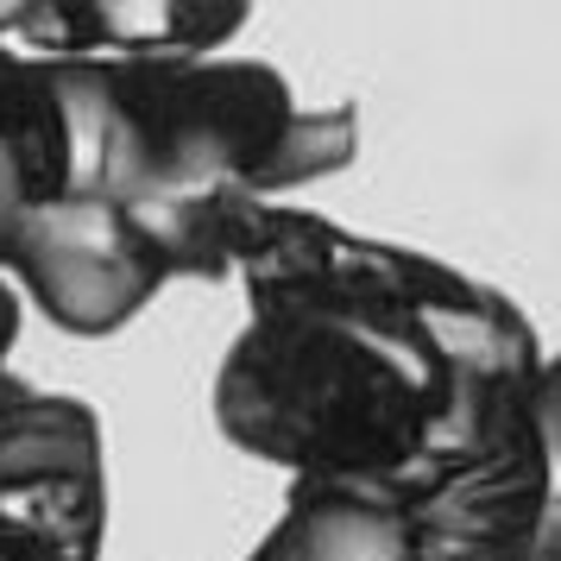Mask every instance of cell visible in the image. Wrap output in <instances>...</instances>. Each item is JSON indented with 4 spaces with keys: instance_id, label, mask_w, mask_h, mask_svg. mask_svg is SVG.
Wrapping results in <instances>:
<instances>
[{
    "instance_id": "6da1fadb",
    "label": "cell",
    "mask_w": 561,
    "mask_h": 561,
    "mask_svg": "<svg viewBox=\"0 0 561 561\" xmlns=\"http://www.w3.org/2000/svg\"><path fill=\"white\" fill-rule=\"evenodd\" d=\"M215 373V430L284 492L416 517L530 455L542 341L499 284L278 203Z\"/></svg>"
},
{
    "instance_id": "7a4b0ae2",
    "label": "cell",
    "mask_w": 561,
    "mask_h": 561,
    "mask_svg": "<svg viewBox=\"0 0 561 561\" xmlns=\"http://www.w3.org/2000/svg\"><path fill=\"white\" fill-rule=\"evenodd\" d=\"M107 556V448L102 416L64 398L0 391V561H102Z\"/></svg>"
},
{
    "instance_id": "3957f363",
    "label": "cell",
    "mask_w": 561,
    "mask_h": 561,
    "mask_svg": "<svg viewBox=\"0 0 561 561\" xmlns=\"http://www.w3.org/2000/svg\"><path fill=\"white\" fill-rule=\"evenodd\" d=\"M0 272L20 290V304L45 309V322L77 341L121 334L171 284L152 247L139 240V228L95 196L26 203L0 253Z\"/></svg>"
},
{
    "instance_id": "277c9868",
    "label": "cell",
    "mask_w": 561,
    "mask_h": 561,
    "mask_svg": "<svg viewBox=\"0 0 561 561\" xmlns=\"http://www.w3.org/2000/svg\"><path fill=\"white\" fill-rule=\"evenodd\" d=\"M359 561H561V354L542 359L536 379L530 455L385 524Z\"/></svg>"
},
{
    "instance_id": "5b68a950",
    "label": "cell",
    "mask_w": 561,
    "mask_h": 561,
    "mask_svg": "<svg viewBox=\"0 0 561 561\" xmlns=\"http://www.w3.org/2000/svg\"><path fill=\"white\" fill-rule=\"evenodd\" d=\"M247 20L240 0H0V32L32 64L208 57Z\"/></svg>"
},
{
    "instance_id": "8992f818",
    "label": "cell",
    "mask_w": 561,
    "mask_h": 561,
    "mask_svg": "<svg viewBox=\"0 0 561 561\" xmlns=\"http://www.w3.org/2000/svg\"><path fill=\"white\" fill-rule=\"evenodd\" d=\"M385 524L391 517H379V511L316 499V492H284L278 524L259 536L247 561H359Z\"/></svg>"
},
{
    "instance_id": "52a82bcc",
    "label": "cell",
    "mask_w": 561,
    "mask_h": 561,
    "mask_svg": "<svg viewBox=\"0 0 561 561\" xmlns=\"http://www.w3.org/2000/svg\"><path fill=\"white\" fill-rule=\"evenodd\" d=\"M0 146H13L26 164V203H32V178L45 164L51 146V64H32L7 45L0 32Z\"/></svg>"
},
{
    "instance_id": "ba28073f",
    "label": "cell",
    "mask_w": 561,
    "mask_h": 561,
    "mask_svg": "<svg viewBox=\"0 0 561 561\" xmlns=\"http://www.w3.org/2000/svg\"><path fill=\"white\" fill-rule=\"evenodd\" d=\"M20 215H26V164H20L13 146H0V253L20 228Z\"/></svg>"
},
{
    "instance_id": "9c48e42d",
    "label": "cell",
    "mask_w": 561,
    "mask_h": 561,
    "mask_svg": "<svg viewBox=\"0 0 561 561\" xmlns=\"http://www.w3.org/2000/svg\"><path fill=\"white\" fill-rule=\"evenodd\" d=\"M20 316H26V304H20V290L7 284V272H0V391L13 385V347H20Z\"/></svg>"
}]
</instances>
